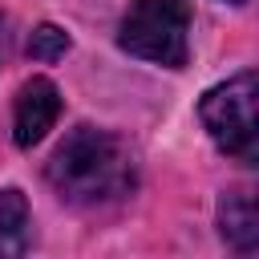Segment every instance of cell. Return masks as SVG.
<instances>
[{
  "mask_svg": "<svg viewBox=\"0 0 259 259\" xmlns=\"http://www.w3.org/2000/svg\"><path fill=\"white\" fill-rule=\"evenodd\" d=\"M49 186L73 206H105L138 186V162L121 134L77 125L45 162Z\"/></svg>",
  "mask_w": 259,
  "mask_h": 259,
  "instance_id": "1",
  "label": "cell"
},
{
  "mask_svg": "<svg viewBox=\"0 0 259 259\" xmlns=\"http://www.w3.org/2000/svg\"><path fill=\"white\" fill-rule=\"evenodd\" d=\"M117 45L121 53L138 61L182 69L190 61V4L186 0H134L117 24Z\"/></svg>",
  "mask_w": 259,
  "mask_h": 259,
  "instance_id": "2",
  "label": "cell"
},
{
  "mask_svg": "<svg viewBox=\"0 0 259 259\" xmlns=\"http://www.w3.org/2000/svg\"><path fill=\"white\" fill-rule=\"evenodd\" d=\"M198 121L206 130V138L235 162L255 166L259 154V130H255V73L243 69L227 81H219L214 89L202 93L198 101Z\"/></svg>",
  "mask_w": 259,
  "mask_h": 259,
  "instance_id": "3",
  "label": "cell"
},
{
  "mask_svg": "<svg viewBox=\"0 0 259 259\" xmlns=\"http://www.w3.org/2000/svg\"><path fill=\"white\" fill-rule=\"evenodd\" d=\"M61 117V89L49 81V77H32L16 89V101H12V142L20 150L36 146Z\"/></svg>",
  "mask_w": 259,
  "mask_h": 259,
  "instance_id": "4",
  "label": "cell"
},
{
  "mask_svg": "<svg viewBox=\"0 0 259 259\" xmlns=\"http://www.w3.org/2000/svg\"><path fill=\"white\" fill-rule=\"evenodd\" d=\"M219 235L239 255H251L259 247V210H255V194L251 190L235 186V190H227L219 198Z\"/></svg>",
  "mask_w": 259,
  "mask_h": 259,
  "instance_id": "5",
  "label": "cell"
},
{
  "mask_svg": "<svg viewBox=\"0 0 259 259\" xmlns=\"http://www.w3.org/2000/svg\"><path fill=\"white\" fill-rule=\"evenodd\" d=\"M32 243V214H28V198L8 186L0 190V255H24Z\"/></svg>",
  "mask_w": 259,
  "mask_h": 259,
  "instance_id": "6",
  "label": "cell"
},
{
  "mask_svg": "<svg viewBox=\"0 0 259 259\" xmlns=\"http://www.w3.org/2000/svg\"><path fill=\"white\" fill-rule=\"evenodd\" d=\"M69 53V32L57 28V24H36L32 36H28V57L49 65V61H61Z\"/></svg>",
  "mask_w": 259,
  "mask_h": 259,
  "instance_id": "7",
  "label": "cell"
},
{
  "mask_svg": "<svg viewBox=\"0 0 259 259\" xmlns=\"http://www.w3.org/2000/svg\"><path fill=\"white\" fill-rule=\"evenodd\" d=\"M8 49H12V32H8V16L0 12V65L8 61Z\"/></svg>",
  "mask_w": 259,
  "mask_h": 259,
  "instance_id": "8",
  "label": "cell"
},
{
  "mask_svg": "<svg viewBox=\"0 0 259 259\" xmlns=\"http://www.w3.org/2000/svg\"><path fill=\"white\" fill-rule=\"evenodd\" d=\"M227 4H247V0H227Z\"/></svg>",
  "mask_w": 259,
  "mask_h": 259,
  "instance_id": "9",
  "label": "cell"
}]
</instances>
